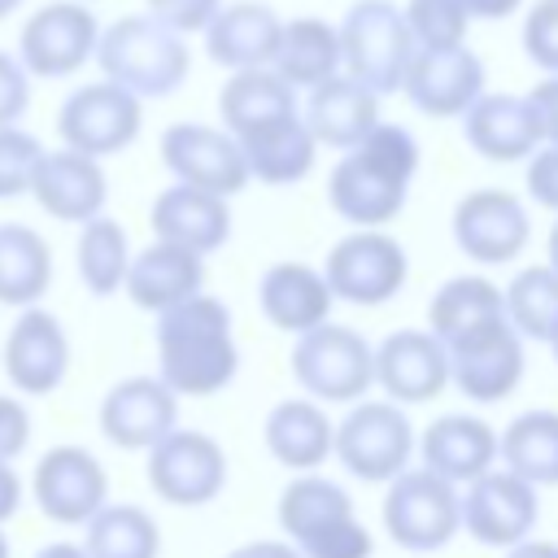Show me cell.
Instances as JSON below:
<instances>
[{
  "label": "cell",
  "mask_w": 558,
  "mask_h": 558,
  "mask_svg": "<svg viewBox=\"0 0 558 558\" xmlns=\"http://www.w3.org/2000/svg\"><path fill=\"white\" fill-rule=\"evenodd\" d=\"M257 301H262V314L279 331H292V336L310 331L314 323H323L331 314V288L305 262H279V266H270L262 275Z\"/></svg>",
  "instance_id": "obj_30"
},
{
  "label": "cell",
  "mask_w": 558,
  "mask_h": 558,
  "mask_svg": "<svg viewBox=\"0 0 558 558\" xmlns=\"http://www.w3.org/2000/svg\"><path fill=\"white\" fill-rule=\"evenodd\" d=\"M270 70L292 87H314L340 74V39L323 17H288L279 22V39L270 52Z\"/></svg>",
  "instance_id": "obj_31"
},
{
  "label": "cell",
  "mask_w": 558,
  "mask_h": 558,
  "mask_svg": "<svg viewBox=\"0 0 558 558\" xmlns=\"http://www.w3.org/2000/svg\"><path fill=\"white\" fill-rule=\"evenodd\" d=\"M375 384L401 401V405H423L449 388V353L432 331H392L371 357Z\"/></svg>",
  "instance_id": "obj_21"
},
{
  "label": "cell",
  "mask_w": 558,
  "mask_h": 558,
  "mask_svg": "<svg viewBox=\"0 0 558 558\" xmlns=\"http://www.w3.org/2000/svg\"><path fill=\"white\" fill-rule=\"evenodd\" d=\"M157 366L174 397H214L240 371L231 310L218 296L192 292L157 314Z\"/></svg>",
  "instance_id": "obj_1"
},
{
  "label": "cell",
  "mask_w": 558,
  "mask_h": 558,
  "mask_svg": "<svg viewBox=\"0 0 558 558\" xmlns=\"http://www.w3.org/2000/svg\"><path fill=\"white\" fill-rule=\"evenodd\" d=\"M144 4L153 17H161L179 35H196V31H205V22L218 13L222 0H144Z\"/></svg>",
  "instance_id": "obj_44"
},
{
  "label": "cell",
  "mask_w": 558,
  "mask_h": 558,
  "mask_svg": "<svg viewBox=\"0 0 558 558\" xmlns=\"http://www.w3.org/2000/svg\"><path fill=\"white\" fill-rule=\"evenodd\" d=\"M227 558H301L296 545H283V541H248L240 549H231Z\"/></svg>",
  "instance_id": "obj_49"
},
{
  "label": "cell",
  "mask_w": 558,
  "mask_h": 558,
  "mask_svg": "<svg viewBox=\"0 0 558 558\" xmlns=\"http://www.w3.org/2000/svg\"><path fill=\"white\" fill-rule=\"evenodd\" d=\"M17 506H22V480H17L13 462L0 458V523H9L17 514Z\"/></svg>",
  "instance_id": "obj_48"
},
{
  "label": "cell",
  "mask_w": 558,
  "mask_h": 558,
  "mask_svg": "<svg viewBox=\"0 0 558 558\" xmlns=\"http://www.w3.org/2000/svg\"><path fill=\"white\" fill-rule=\"evenodd\" d=\"M371 357H375V349L353 327H340V323L323 318V323H314L310 331L296 336L292 375L318 401H357L375 384Z\"/></svg>",
  "instance_id": "obj_8"
},
{
  "label": "cell",
  "mask_w": 558,
  "mask_h": 558,
  "mask_svg": "<svg viewBox=\"0 0 558 558\" xmlns=\"http://www.w3.org/2000/svg\"><path fill=\"white\" fill-rule=\"evenodd\" d=\"M519 4H523V0H462L466 17H484V22H501V17H510Z\"/></svg>",
  "instance_id": "obj_50"
},
{
  "label": "cell",
  "mask_w": 558,
  "mask_h": 558,
  "mask_svg": "<svg viewBox=\"0 0 558 558\" xmlns=\"http://www.w3.org/2000/svg\"><path fill=\"white\" fill-rule=\"evenodd\" d=\"M31 493H35V506L44 510V519L83 527L105 506L109 475L96 453H87L78 445H57L35 462Z\"/></svg>",
  "instance_id": "obj_15"
},
{
  "label": "cell",
  "mask_w": 558,
  "mask_h": 558,
  "mask_svg": "<svg viewBox=\"0 0 558 558\" xmlns=\"http://www.w3.org/2000/svg\"><path fill=\"white\" fill-rule=\"evenodd\" d=\"M427 318H432V336H436L440 344H453V340L480 331L484 323L506 318V310H501V288H493V283L480 279V275H458V279L440 283V292H436L432 305H427Z\"/></svg>",
  "instance_id": "obj_35"
},
{
  "label": "cell",
  "mask_w": 558,
  "mask_h": 558,
  "mask_svg": "<svg viewBox=\"0 0 558 558\" xmlns=\"http://www.w3.org/2000/svg\"><path fill=\"white\" fill-rule=\"evenodd\" d=\"M340 39V74L357 78L375 96L401 92V74L410 65L414 39L392 0H353L336 26Z\"/></svg>",
  "instance_id": "obj_5"
},
{
  "label": "cell",
  "mask_w": 558,
  "mask_h": 558,
  "mask_svg": "<svg viewBox=\"0 0 558 558\" xmlns=\"http://www.w3.org/2000/svg\"><path fill=\"white\" fill-rule=\"evenodd\" d=\"M527 235H532V222L514 192L480 187V192H466L453 209V244L471 262H484V266L514 262Z\"/></svg>",
  "instance_id": "obj_16"
},
{
  "label": "cell",
  "mask_w": 558,
  "mask_h": 558,
  "mask_svg": "<svg viewBox=\"0 0 558 558\" xmlns=\"http://www.w3.org/2000/svg\"><path fill=\"white\" fill-rule=\"evenodd\" d=\"M0 558H9V536H4V527H0Z\"/></svg>",
  "instance_id": "obj_56"
},
{
  "label": "cell",
  "mask_w": 558,
  "mask_h": 558,
  "mask_svg": "<svg viewBox=\"0 0 558 558\" xmlns=\"http://www.w3.org/2000/svg\"><path fill=\"white\" fill-rule=\"evenodd\" d=\"M144 126V100L118 87L113 78H96L74 87L57 109V135L65 148L87 157H113L135 144Z\"/></svg>",
  "instance_id": "obj_7"
},
{
  "label": "cell",
  "mask_w": 558,
  "mask_h": 558,
  "mask_svg": "<svg viewBox=\"0 0 558 558\" xmlns=\"http://www.w3.org/2000/svg\"><path fill=\"white\" fill-rule=\"evenodd\" d=\"M279 13L262 0H235L218 4V13L205 22V52L214 65L227 70H248V65H270L275 39H279Z\"/></svg>",
  "instance_id": "obj_25"
},
{
  "label": "cell",
  "mask_w": 558,
  "mask_h": 558,
  "mask_svg": "<svg viewBox=\"0 0 558 558\" xmlns=\"http://www.w3.org/2000/svg\"><path fill=\"white\" fill-rule=\"evenodd\" d=\"M527 196L558 214V144H541L527 157Z\"/></svg>",
  "instance_id": "obj_45"
},
{
  "label": "cell",
  "mask_w": 558,
  "mask_h": 558,
  "mask_svg": "<svg viewBox=\"0 0 558 558\" xmlns=\"http://www.w3.org/2000/svg\"><path fill=\"white\" fill-rule=\"evenodd\" d=\"M74 262H78V279L92 296H113L122 292L126 279V262H131V240L126 227L109 214H96L87 222H78V244H74Z\"/></svg>",
  "instance_id": "obj_38"
},
{
  "label": "cell",
  "mask_w": 558,
  "mask_h": 558,
  "mask_svg": "<svg viewBox=\"0 0 558 558\" xmlns=\"http://www.w3.org/2000/svg\"><path fill=\"white\" fill-rule=\"evenodd\" d=\"M201 279H205V257H201V253L157 240V244L131 253L122 288H126V296H131L140 310L161 314L166 305H174V301L201 292Z\"/></svg>",
  "instance_id": "obj_28"
},
{
  "label": "cell",
  "mask_w": 558,
  "mask_h": 558,
  "mask_svg": "<svg viewBox=\"0 0 558 558\" xmlns=\"http://www.w3.org/2000/svg\"><path fill=\"white\" fill-rule=\"evenodd\" d=\"M466 144L488 157V161H523L532 157L545 135H541V122H536V109L527 96H510V92H480L466 113Z\"/></svg>",
  "instance_id": "obj_23"
},
{
  "label": "cell",
  "mask_w": 558,
  "mask_h": 558,
  "mask_svg": "<svg viewBox=\"0 0 558 558\" xmlns=\"http://www.w3.org/2000/svg\"><path fill=\"white\" fill-rule=\"evenodd\" d=\"M497 458L527 484H558V410H527L497 436Z\"/></svg>",
  "instance_id": "obj_36"
},
{
  "label": "cell",
  "mask_w": 558,
  "mask_h": 558,
  "mask_svg": "<svg viewBox=\"0 0 558 558\" xmlns=\"http://www.w3.org/2000/svg\"><path fill=\"white\" fill-rule=\"evenodd\" d=\"M148 484L170 506H205L227 484V453L205 432L170 427L148 445Z\"/></svg>",
  "instance_id": "obj_12"
},
{
  "label": "cell",
  "mask_w": 558,
  "mask_h": 558,
  "mask_svg": "<svg viewBox=\"0 0 558 558\" xmlns=\"http://www.w3.org/2000/svg\"><path fill=\"white\" fill-rule=\"evenodd\" d=\"M70 371V340L57 314L44 305H26L4 336V375L26 397H48L65 384Z\"/></svg>",
  "instance_id": "obj_18"
},
{
  "label": "cell",
  "mask_w": 558,
  "mask_h": 558,
  "mask_svg": "<svg viewBox=\"0 0 558 558\" xmlns=\"http://www.w3.org/2000/svg\"><path fill=\"white\" fill-rule=\"evenodd\" d=\"M545 248H549V270L558 275V222L549 227V244H545Z\"/></svg>",
  "instance_id": "obj_53"
},
{
  "label": "cell",
  "mask_w": 558,
  "mask_h": 558,
  "mask_svg": "<svg viewBox=\"0 0 558 558\" xmlns=\"http://www.w3.org/2000/svg\"><path fill=\"white\" fill-rule=\"evenodd\" d=\"M100 22L83 0H48L17 31V61L31 78H70L96 52Z\"/></svg>",
  "instance_id": "obj_9"
},
{
  "label": "cell",
  "mask_w": 558,
  "mask_h": 558,
  "mask_svg": "<svg viewBox=\"0 0 558 558\" xmlns=\"http://www.w3.org/2000/svg\"><path fill=\"white\" fill-rule=\"evenodd\" d=\"M92 61L100 65L105 78H113L118 87H126L140 100H161V96L179 92L192 70L187 35H179L174 26H166L153 13H126L109 26H100Z\"/></svg>",
  "instance_id": "obj_3"
},
{
  "label": "cell",
  "mask_w": 558,
  "mask_h": 558,
  "mask_svg": "<svg viewBox=\"0 0 558 558\" xmlns=\"http://www.w3.org/2000/svg\"><path fill=\"white\" fill-rule=\"evenodd\" d=\"M35 558H87L83 545H70V541H57V545H44Z\"/></svg>",
  "instance_id": "obj_52"
},
{
  "label": "cell",
  "mask_w": 558,
  "mask_h": 558,
  "mask_svg": "<svg viewBox=\"0 0 558 558\" xmlns=\"http://www.w3.org/2000/svg\"><path fill=\"white\" fill-rule=\"evenodd\" d=\"M161 166L174 174V183L205 187L214 196H235L248 183L244 153L227 126L205 122H174L161 131Z\"/></svg>",
  "instance_id": "obj_13"
},
{
  "label": "cell",
  "mask_w": 558,
  "mask_h": 558,
  "mask_svg": "<svg viewBox=\"0 0 558 558\" xmlns=\"http://www.w3.org/2000/svg\"><path fill=\"white\" fill-rule=\"evenodd\" d=\"M83 554L87 558H157L161 554V527L140 506H100L83 523Z\"/></svg>",
  "instance_id": "obj_37"
},
{
  "label": "cell",
  "mask_w": 558,
  "mask_h": 558,
  "mask_svg": "<svg viewBox=\"0 0 558 558\" xmlns=\"http://www.w3.org/2000/svg\"><path fill=\"white\" fill-rule=\"evenodd\" d=\"M418 174V140L397 122H375L327 179L331 209L353 227H384L401 214Z\"/></svg>",
  "instance_id": "obj_2"
},
{
  "label": "cell",
  "mask_w": 558,
  "mask_h": 558,
  "mask_svg": "<svg viewBox=\"0 0 558 558\" xmlns=\"http://www.w3.org/2000/svg\"><path fill=\"white\" fill-rule=\"evenodd\" d=\"M523 52L545 74H558V0H536L523 17Z\"/></svg>",
  "instance_id": "obj_42"
},
{
  "label": "cell",
  "mask_w": 558,
  "mask_h": 558,
  "mask_svg": "<svg viewBox=\"0 0 558 558\" xmlns=\"http://www.w3.org/2000/svg\"><path fill=\"white\" fill-rule=\"evenodd\" d=\"M401 17L410 26L414 48H453V44H466L471 17H466L462 0H405Z\"/></svg>",
  "instance_id": "obj_40"
},
{
  "label": "cell",
  "mask_w": 558,
  "mask_h": 558,
  "mask_svg": "<svg viewBox=\"0 0 558 558\" xmlns=\"http://www.w3.org/2000/svg\"><path fill=\"white\" fill-rule=\"evenodd\" d=\"M532 109H536V122H541V135L545 144H558V74H545L532 92H527Z\"/></svg>",
  "instance_id": "obj_47"
},
{
  "label": "cell",
  "mask_w": 558,
  "mask_h": 558,
  "mask_svg": "<svg viewBox=\"0 0 558 558\" xmlns=\"http://www.w3.org/2000/svg\"><path fill=\"white\" fill-rule=\"evenodd\" d=\"M506 558H558V545H554V541H527V536H523V541L510 545Z\"/></svg>",
  "instance_id": "obj_51"
},
{
  "label": "cell",
  "mask_w": 558,
  "mask_h": 558,
  "mask_svg": "<svg viewBox=\"0 0 558 558\" xmlns=\"http://www.w3.org/2000/svg\"><path fill=\"white\" fill-rule=\"evenodd\" d=\"M279 523L301 558H371L375 549L353 514V497L323 475H296L279 493Z\"/></svg>",
  "instance_id": "obj_4"
},
{
  "label": "cell",
  "mask_w": 558,
  "mask_h": 558,
  "mask_svg": "<svg viewBox=\"0 0 558 558\" xmlns=\"http://www.w3.org/2000/svg\"><path fill=\"white\" fill-rule=\"evenodd\" d=\"M52 288V248L26 222H0V305H39Z\"/></svg>",
  "instance_id": "obj_32"
},
{
  "label": "cell",
  "mask_w": 558,
  "mask_h": 558,
  "mask_svg": "<svg viewBox=\"0 0 558 558\" xmlns=\"http://www.w3.org/2000/svg\"><path fill=\"white\" fill-rule=\"evenodd\" d=\"M384 532L410 554H436L462 532V501L436 471H397L384 493Z\"/></svg>",
  "instance_id": "obj_6"
},
{
  "label": "cell",
  "mask_w": 558,
  "mask_h": 558,
  "mask_svg": "<svg viewBox=\"0 0 558 558\" xmlns=\"http://www.w3.org/2000/svg\"><path fill=\"white\" fill-rule=\"evenodd\" d=\"M83 4H96V0H83Z\"/></svg>",
  "instance_id": "obj_57"
},
{
  "label": "cell",
  "mask_w": 558,
  "mask_h": 558,
  "mask_svg": "<svg viewBox=\"0 0 558 558\" xmlns=\"http://www.w3.org/2000/svg\"><path fill=\"white\" fill-rule=\"evenodd\" d=\"M301 122L310 126L314 144H327V148L344 153L379 122V96L371 87H362L357 78H349V74H331V78L310 87Z\"/></svg>",
  "instance_id": "obj_26"
},
{
  "label": "cell",
  "mask_w": 558,
  "mask_h": 558,
  "mask_svg": "<svg viewBox=\"0 0 558 558\" xmlns=\"http://www.w3.org/2000/svg\"><path fill=\"white\" fill-rule=\"evenodd\" d=\"M26 109H31V74L17 61V52L0 48V126L22 122Z\"/></svg>",
  "instance_id": "obj_43"
},
{
  "label": "cell",
  "mask_w": 558,
  "mask_h": 558,
  "mask_svg": "<svg viewBox=\"0 0 558 558\" xmlns=\"http://www.w3.org/2000/svg\"><path fill=\"white\" fill-rule=\"evenodd\" d=\"M549 349H554V362H558V327L549 331Z\"/></svg>",
  "instance_id": "obj_55"
},
{
  "label": "cell",
  "mask_w": 558,
  "mask_h": 558,
  "mask_svg": "<svg viewBox=\"0 0 558 558\" xmlns=\"http://www.w3.org/2000/svg\"><path fill=\"white\" fill-rule=\"evenodd\" d=\"M331 453L340 458V466L353 480L366 484H388L397 471H405L410 453H414V427L401 414V405L388 401H362L357 410H349V418H340V427L331 432Z\"/></svg>",
  "instance_id": "obj_10"
},
{
  "label": "cell",
  "mask_w": 558,
  "mask_h": 558,
  "mask_svg": "<svg viewBox=\"0 0 558 558\" xmlns=\"http://www.w3.org/2000/svg\"><path fill=\"white\" fill-rule=\"evenodd\" d=\"M501 310L523 340H549L558 327V275L549 266H523L501 292Z\"/></svg>",
  "instance_id": "obj_39"
},
{
  "label": "cell",
  "mask_w": 558,
  "mask_h": 558,
  "mask_svg": "<svg viewBox=\"0 0 558 558\" xmlns=\"http://www.w3.org/2000/svg\"><path fill=\"white\" fill-rule=\"evenodd\" d=\"M536 484L519 480L514 471H480L462 501V527L493 549H510L536 527Z\"/></svg>",
  "instance_id": "obj_19"
},
{
  "label": "cell",
  "mask_w": 558,
  "mask_h": 558,
  "mask_svg": "<svg viewBox=\"0 0 558 558\" xmlns=\"http://www.w3.org/2000/svg\"><path fill=\"white\" fill-rule=\"evenodd\" d=\"M179 418V397L157 375H131L113 384L100 401V432L118 449L157 445Z\"/></svg>",
  "instance_id": "obj_22"
},
{
  "label": "cell",
  "mask_w": 558,
  "mask_h": 558,
  "mask_svg": "<svg viewBox=\"0 0 558 558\" xmlns=\"http://www.w3.org/2000/svg\"><path fill=\"white\" fill-rule=\"evenodd\" d=\"M26 196H35V205L44 214H52L57 222H87V218L105 214L109 179L100 170V157H87V153H74L61 144L52 153L44 148Z\"/></svg>",
  "instance_id": "obj_20"
},
{
  "label": "cell",
  "mask_w": 558,
  "mask_h": 558,
  "mask_svg": "<svg viewBox=\"0 0 558 558\" xmlns=\"http://www.w3.org/2000/svg\"><path fill=\"white\" fill-rule=\"evenodd\" d=\"M153 235L166 240V244H179V248H192V253H218L231 235V209H227V196H214L205 187H192V183H170L166 192H157L153 201Z\"/></svg>",
  "instance_id": "obj_24"
},
{
  "label": "cell",
  "mask_w": 558,
  "mask_h": 558,
  "mask_svg": "<svg viewBox=\"0 0 558 558\" xmlns=\"http://www.w3.org/2000/svg\"><path fill=\"white\" fill-rule=\"evenodd\" d=\"M218 113H222V126H227L231 135H240V131H248V126H257V122L296 113V87L283 83L270 65L231 70V78H227L222 92H218Z\"/></svg>",
  "instance_id": "obj_33"
},
{
  "label": "cell",
  "mask_w": 558,
  "mask_h": 558,
  "mask_svg": "<svg viewBox=\"0 0 558 558\" xmlns=\"http://www.w3.org/2000/svg\"><path fill=\"white\" fill-rule=\"evenodd\" d=\"M331 418L314 401H279L266 414V449L292 471H314L331 453Z\"/></svg>",
  "instance_id": "obj_34"
},
{
  "label": "cell",
  "mask_w": 558,
  "mask_h": 558,
  "mask_svg": "<svg viewBox=\"0 0 558 558\" xmlns=\"http://www.w3.org/2000/svg\"><path fill=\"white\" fill-rule=\"evenodd\" d=\"M39 157H44V144L22 122L0 126V201H13V196L31 192Z\"/></svg>",
  "instance_id": "obj_41"
},
{
  "label": "cell",
  "mask_w": 558,
  "mask_h": 558,
  "mask_svg": "<svg viewBox=\"0 0 558 558\" xmlns=\"http://www.w3.org/2000/svg\"><path fill=\"white\" fill-rule=\"evenodd\" d=\"M17 4H22V0H0V22H4V17H13V13H17Z\"/></svg>",
  "instance_id": "obj_54"
},
{
  "label": "cell",
  "mask_w": 558,
  "mask_h": 558,
  "mask_svg": "<svg viewBox=\"0 0 558 558\" xmlns=\"http://www.w3.org/2000/svg\"><path fill=\"white\" fill-rule=\"evenodd\" d=\"M423 466L449 484H471L497 462V432L475 414H445L418 436Z\"/></svg>",
  "instance_id": "obj_29"
},
{
  "label": "cell",
  "mask_w": 558,
  "mask_h": 558,
  "mask_svg": "<svg viewBox=\"0 0 558 558\" xmlns=\"http://www.w3.org/2000/svg\"><path fill=\"white\" fill-rule=\"evenodd\" d=\"M26 445H31V414H26V405L17 397L0 392V458L13 462Z\"/></svg>",
  "instance_id": "obj_46"
},
{
  "label": "cell",
  "mask_w": 558,
  "mask_h": 558,
  "mask_svg": "<svg viewBox=\"0 0 558 558\" xmlns=\"http://www.w3.org/2000/svg\"><path fill=\"white\" fill-rule=\"evenodd\" d=\"M445 353H449V384L458 392H466L471 401H484V405L506 401L519 388L523 366H527L523 336L506 318L484 323L480 331L445 344Z\"/></svg>",
  "instance_id": "obj_14"
},
{
  "label": "cell",
  "mask_w": 558,
  "mask_h": 558,
  "mask_svg": "<svg viewBox=\"0 0 558 558\" xmlns=\"http://www.w3.org/2000/svg\"><path fill=\"white\" fill-rule=\"evenodd\" d=\"M405 270H410L405 248L392 235H384L379 227H362L327 253L323 279H327L331 296H340L349 305H384L401 292Z\"/></svg>",
  "instance_id": "obj_11"
},
{
  "label": "cell",
  "mask_w": 558,
  "mask_h": 558,
  "mask_svg": "<svg viewBox=\"0 0 558 558\" xmlns=\"http://www.w3.org/2000/svg\"><path fill=\"white\" fill-rule=\"evenodd\" d=\"M405 100L427 118H453L466 113V105L484 92V61L466 48H414L410 65L401 74Z\"/></svg>",
  "instance_id": "obj_17"
},
{
  "label": "cell",
  "mask_w": 558,
  "mask_h": 558,
  "mask_svg": "<svg viewBox=\"0 0 558 558\" xmlns=\"http://www.w3.org/2000/svg\"><path fill=\"white\" fill-rule=\"evenodd\" d=\"M235 144L244 153L248 179H262L270 187L301 183L314 170V148H318L314 135H310V126L301 122V113H283V118L257 122V126L240 131Z\"/></svg>",
  "instance_id": "obj_27"
}]
</instances>
